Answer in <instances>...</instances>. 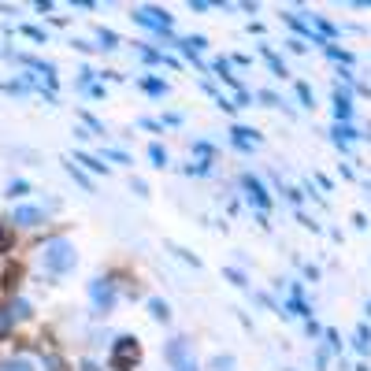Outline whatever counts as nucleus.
I'll list each match as a JSON object with an SVG mask.
<instances>
[{"instance_id":"obj_1","label":"nucleus","mask_w":371,"mask_h":371,"mask_svg":"<svg viewBox=\"0 0 371 371\" xmlns=\"http://www.w3.org/2000/svg\"><path fill=\"white\" fill-rule=\"evenodd\" d=\"M45 263L52 271H67L71 263H74V249L67 242H48L45 245Z\"/></svg>"},{"instance_id":"obj_2","label":"nucleus","mask_w":371,"mask_h":371,"mask_svg":"<svg viewBox=\"0 0 371 371\" xmlns=\"http://www.w3.org/2000/svg\"><path fill=\"white\" fill-rule=\"evenodd\" d=\"M134 364H138V341L134 338H119V346H115V367L130 371Z\"/></svg>"},{"instance_id":"obj_3","label":"nucleus","mask_w":371,"mask_h":371,"mask_svg":"<svg viewBox=\"0 0 371 371\" xmlns=\"http://www.w3.org/2000/svg\"><path fill=\"white\" fill-rule=\"evenodd\" d=\"M15 223H22V227H37V223H41V211H37V208H19Z\"/></svg>"},{"instance_id":"obj_4","label":"nucleus","mask_w":371,"mask_h":371,"mask_svg":"<svg viewBox=\"0 0 371 371\" xmlns=\"http://www.w3.org/2000/svg\"><path fill=\"white\" fill-rule=\"evenodd\" d=\"M0 371H34V364L26 356H11V360H0Z\"/></svg>"},{"instance_id":"obj_5","label":"nucleus","mask_w":371,"mask_h":371,"mask_svg":"<svg viewBox=\"0 0 371 371\" xmlns=\"http://www.w3.org/2000/svg\"><path fill=\"white\" fill-rule=\"evenodd\" d=\"M182 371H197V367H193V364H182Z\"/></svg>"}]
</instances>
